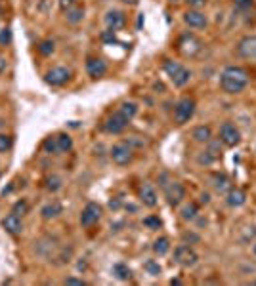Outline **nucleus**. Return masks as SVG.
Segmentation results:
<instances>
[{
  "label": "nucleus",
  "mask_w": 256,
  "mask_h": 286,
  "mask_svg": "<svg viewBox=\"0 0 256 286\" xmlns=\"http://www.w3.org/2000/svg\"><path fill=\"white\" fill-rule=\"evenodd\" d=\"M61 212H63V206H61V202H58V200H52V202H48V204H44V206L40 208L42 220H56V218L61 216Z\"/></svg>",
  "instance_id": "18"
},
{
  "label": "nucleus",
  "mask_w": 256,
  "mask_h": 286,
  "mask_svg": "<svg viewBox=\"0 0 256 286\" xmlns=\"http://www.w3.org/2000/svg\"><path fill=\"white\" fill-rule=\"evenodd\" d=\"M220 141L228 147H237L241 143V132L233 122H224L220 126Z\"/></svg>",
  "instance_id": "6"
},
{
  "label": "nucleus",
  "mask_w": 256,
  "mask_h": 286,
  "mask_svg": "<svg viewBox=\"0 0 256 286\" xmlns=\"http://www.w3.org/2000/svg\"><path fill=\"white\" fill-rule=\"evenodd\" d=\"M42 151L46 154H59V149H58V139L56 135H48L46 139L42 141Z\"/></svg>",
  "instance_id": "29"
},
{
  "label": "nucleus",
  "mask_w": 256,
  "mask_h": 286,
  "mask_svg": "<svg viewBox=\"0 0 256 286\" xmlns=\"http://www.w3.org/2000/svg\"><path fill=\"white\" fill-rule=\"evenodd\" d=\"M118 113L130 122L136 114H138V103H134V101H124L122 105H120V109H118Z\"/></svg>",
  "instance_id": "23"
},
{
  "label": "nucleus",
  "mask_w": 256,
  "mask_h": 286,
  "mask_svg": "<svg viewBox=\"0 0 256 286\" xmlns=\"http://www.w3.org/2000/svg\"><path fill=\"white\" fill-rule=\"evenodd\" d=\"M143 225L149 227V229H159L163 225V221L159 216H147V218H143Z\"/></svg>",
  "instance_id": "36"
},
{
  "label": "nucleus",
  "mask_w": 256,
  "mask_h": 286,
  "mask_svg": "<svg viewBox=\"0 0 256 286\" xmlns=\"http://www.w3.org/2000/svg\"><path fill=\"white\" fill-rule=\"evenodd\" d=\"M163 187H164V198H166V202L172 208H176V206H180L184 202V198H186V187L180 181L164 183Z\"/></svg>",
  "instance_id": "5"
},
{
  "label": "nucleus",
  "mask_w": 256,
  "mask_h": 286,
  "mask_svg": "<svg viewBox=\"0 0 256 286\" xmlns=\"http://www.w3.org/2000/svg\"><path fill=\"white\" fill-rule=\"evenodd\" d=\"M2 126H4V120H0V128H2Z\"/></svg>",
  "instance_id": "50"
},
{
  "label": "nucleus",
  "mask_w": 256,
  "mask_h": 286,
  "mask_svg": "<svg viewBox=\"0 0 256 286\" xmlns=\"http://www.w3.org/2000/svg\"><path fill=\"white\" fill-rule=\"evenodd\" d=\"M113 275H115L118 281H130V279H132V271H130V267L124 265V264L113 265Z\"/></svg>",
  "instance_id": "27"
},
{
  "label": "nucleus",
  "mask_w": 256,
  "mask_h": 286,
  "mask_svg": "<svg viewBox=\"0 0 256 286\" xmlns=\"http://www.w3.org/2000/svg\"><path fill=\"white\" fill-rule=\"evenodd\" d=\"M247 84H249V75L241 67L230 65L226 67L222 71V75H220V88L224 90L226 94H232V95L241 94L243 90L247 88Z\"/></svg>",
  "instance_id": "1"
},
{
  "label": "nucleus",
  "mask_w": 256,
  "mask_h": 286,
  "mask_svg": "<svg viewBox=\"0 0 256 286\" xmlns=\"http://www.w3.org/2000/svg\"><path fill=\"white\" fill-rule=\"evenodd\" d=\"M184 21H186V25L193 27V29H205L209 25L207 16L201 10H187L186 14H184Z\"/></svg>",
  "instance_id": "13"
},
{
  "label": "nucleus",
  "mask_w": 256,
  "mask_h": 286,
  "mask_svg": "<svg viewBox=\"0 0 256 286\" xmlns=\"http://www.w3.org/2000/svg\"><path fill=\"white\" fill-rule=\"evenodd\" d=\"M207 151H209V153L212 154V156H214L216 160H218V158L222 156V149H220V139H218V141H216V139H210V141H209V149H207Z\"/></svg>",
  "instance_id": "35"
},
{
  "label": "nucleus",
  "mask_w": 256,
  "mask_h": 286,
  "mask_svg": "<svg viewBox=\"0 0 256 286\" xmlns=\"http://www.w3.org/2000/svg\"><path fill=\"white\" fill-rule=\"evenodd\" d=\"M71 76H73V73L67 67H54V69H50L44 75V80L50 86H63V84L69 82Z\"/></svg>",
  "instance_id": "7"
},
{
  "label": "nucleus",
  "mask_w": 256,
  "mask_h": 286,
  "mask_svg": "<svg viewBox=\"0 0 256 286\" xmlns=\"http://www.w3.org/2000/svg\"><path fill=\"white\" fill-rule=\"evenodd\" d=\"M201 48H203V42L195 35H184L178 42V50L184 56H195L197 52H201Z\"/></svg>",
  "instance_id": "9"
},
{
  "label": "nucleus",
  "mask_w": 256,
  "mask_h": 286,
  "mask_svg": "<svg viewBox=\"0 0 256 286\" xmlns=\"http://www.w3.org/2000/svg\"><path fill=\"white\" fill-rule=\"evenodd\" d=\"M255 285H256V281H255Z\"/></svg>",
  "instance_id": "52"
},
{
  "label": "nucleus",
  "mask_w": 256,
  "mask_h": 286,
  "mask_svg": "<svg viewBox=\"0 0 256 286\" xmlns=\"http://www.w3.org/2000/svg\"><path fill=\"white\" fill-rule=\"evenodd\" d=\"M143 269H145L151 277H159V275H161V271H163V269H161V265L157 264L155 260H147V262L143 264Z\"/></svg>",
  "instance_id": "33"
},
{
  "label": "nucleus",
  "mask_w": 256,
  "mask_h": 286,
  "mask_svg": "<svg viewBox=\"0 0 256 286\" xmlns=\"http://www.w3.org/2000/svg\"><path fill=\"white\" fill-rule=\"evenodd\" d=\"M105 25H107V29L109 31H120L124 25H126V16H124V12H120V10H109L107 14H105Z\"/></svg>",
  "instance_id": "12"
},
{
  "label": "nucleus",
  "mask_w": 256,
  "mask_h": 286,
  "mask_svg": "<svg viewBox=\"0 0 256 286\" xmlns=\"http://www.w3.org/2000/svg\"><path fill=\"white\" fill-rule=\"evenodd\" d=\"M101 220V206L98 202H88L84 208H82V214H80V225L82 227H92L94 223Z\"/></svg>",
  "instance_id": "8"
},
{
  "label": "nucleus",
  "mask_w": 256,
  "mask_h": 286,
  "mask_svg": "<svg viewBox=\"0 0 256 286\" xmlns=\"http://www.w3.org/2000/svg\"><path fill=\"white\" fill-rule=\"evenodd\" d=\"M197 162L201 164V166H210L212 162H216V158L209 153V151H203V153L197 156Z\"/></svg>",
  "instance_id": "37"
},
{
  "label": "nucleus",
  "mask_w": 256,
  "mask_h": 286,
  "mask_svg": "<svg viewBox=\"0 0 256 286\" xmlns=\"http://www.w3.org/2000/svg\"><path fill=\"white\" fill-rule=\"evenodd\" d=\"M2 227H4L8 233H12V235H18V233H21V231H23L21 218H20V216H16V214L6 216V218L2 220Z\"/></svg>",
  "instance_id": "19"
},
{
  "label": "nucleus",
  "mask_w": 256,
  "mask_h": 286,
  "mask_svg": "<svg viewBox=\"0 0 256 286\" xmlns=\"http://www.w3.org/2000/svg\"><path fill=\"white\" fill-rule=\"evenodd\" d=\"M14 145V137L8 135V133H0V153H6L10 151Z\"/></svg>",
  "instance_id": "34"
},
{
  "label": "nucleus",
  "mask_w": 256,
  "mask_h": 286,
  "mask_svg": "<svg viewBox=\"0 0 256 286\" xmlns=\"http://www.w3.org/2000/svg\"><path fill=\"white\" fill-rule=\"evenodd\" d=\"M170 80H172V84H174L176 88H184L187 82L191 80V71L186 69V67H182V71H180L174 78H170Z\"/></svg>",
  "instance_id": "24"
},
{
  "label": "nucleus",
  "mask_w": 256,
  "mask_h": 286,
  "mask_svg": "<svg viewBox=\"0 0 256 286\" xmlns=\"http://www.w3.org/2000/svg\"><path fill=\"white\" fill-rule=\"evenodd\" d=\"M109 154H111V160L115 162L117 166H126V164H130L134 160V149H132V145L128 141H118V143H115L111 147Z\"/></svg>",
  "instance_id": "2"
},
{
  "label": "nucleus",
  "mask_w": 256,
  "mask_h": 286,
  "mask_svg": "<svg viewBox=\"0 0 256 286\" xmlns=\"http://www.w3.org/2000/svg\"><path fill=\"white\" fill-rule=\"evenodd\" d=\"M56 139H58V149H59V154L69 153L73 149V137L69 133H56Z\"/></svg>",
  "instance_id": "22"
},
{
  "label": "nucleus",
  "mask_w": 256,
  "mask_h": 286,
  "mask_svg": "<svg viewBox=\"0 0 256 286\" xmlns=\"http://www.w3.org/2000/svg\"><path fill=\"white\" fill-rule=\"evenodd\" d=\"M210 185H212V189H214L218 195H226V193L232 189L230 177L226 176V174H222V172H214V174L210 176Z\"/></svg>",
  "instance_id": "14"
},
{
  "label": "nucleus",
  "mask_w": 256,
  "mask_h": 286,
  "mask_svg": "<svg viewBox=\"0 0 256 286\" xmlns=\"http://www.w3.org/2000/svg\"><path fill=\"white\" fill-rule=\"evenodd\" d=\"M138 195H140L141 204H143V206H147V208H155V206H157V202H159L157 191H155V187H153L151 183H141Z\"/></svg>",
  "instance_id": "11"
},
{
  "label": "nucleus",
  "mask_w": 256,
  "mask_h": 286,
  "mask_svg": "<svg viewBox=\"0 0 256 286\" xmlns=\"http://www.w3.org/2000/svg\"><path fill=\"white\" fill-rule=\"evenodd\" d=\"M182 220L186 221H193L197 216H199V206L195 204V202H189V204H186L184 208H182Z\"/></svg>",
  "instance_id": "28"
},
{
  "label": "nucleus",
  "mask_w": 256,
  "mask_h": 286,
  "mask_svg": "<svg viewBox=\"0 0 256 286\" xmlns=\"http://www.w3.org/2000/svg\"><path fill=\"white\" fill-rule=\"evenodd\" d=\"M237 54L243 57V59H256V37L255 35H249V37H243L237 44Z\"/></svg>",
  "instance_id": "10"
},
{
  "label": "nucleus",
  "mask_w": 256,
  "mask_h": 286,
  "mask_svg": "<svg viewBox=\"0 0 256 286\" xmlns=\"http://www.w3.org/2000/svg\"><path fill=\"white\" fill-rule=\"evenodd\" d=\"M126 124H128V120L117 111V113H113V114L105 120V132L107 133H120L124 128H126Z\"/></svg>",
  "instance_id": "16"
},
{
  "label": "nucleus",
  "mask_w": 256,
  "mask_h": 286,
  "mask_svg": "<svg viewBox=\"0 0 256 286\" xmlns=\"http://www.w3.org/2000/svg\"><path fill=\"white\" fill-rule=\"evenodd\" d=\"M235 6H239L241 10H247L253 6V0H235Z\"/></svg>",
  "instance_id": "42"
},
{
  "label": "nucleus",
  "mask_w": 256,
  "mask_h": 286,
  "mask_svg": "<svg viewBox=\"0 0 256 286\" xmlns=\"http://www.w3.org/2000/svg\"><path fill=\"white\" fill-rule=\"evenodd\" d=\"M65 19H67V23H71V25L80 23L84 19V8H80V6H73V8H69V10L65 12Z\"/></svg>",
  "instance_id": "21"
},
{
  "label": "nucleus",
  "mask_w": 256,
  "mask_h": 286,
  "mask_svg": "<svg viewBox=\"0 0 256 286\" xmlns=\"http://www.w3.org/2000/svg\"><path fill=\"white\" fill-rule=\"evenodd\" d=\"M199 200H201V204H209V202H210V195H209V193H203Z\"/></svg>",
  "instance_id": "47"
},
{
  "label": "nucleus",
  "mask_w": 256,
  "mask_h": 286,
  "mask_svg": "<svg viewBox=\"0 0 256 286\" xmlns=\"http://www.w3.org/2000/svg\"><path fill=\"white\" fill-rule=\"evenodd\" d=\"M101 40H103V42H111V44H113V42H118V40H117V37H115V33H113V31H109V29L101 33Z\"/></svg>",
  "instance_id": "39"
},
{
  "label": "nucleus",
  "mask_w": 256,
  "mask_h": 286,
  "mask_svg": "<svg viewBox=\"0 0 256 286\" xmlns=\"http://www.w3.org/2000/svg\"><path fill=\"white\" fill-rule=\"evenodd\" d=\"M122 2H124V4H136L138 0H122Z\"/></svg>",
  "instance_id": "48"
},
{
  "label": "nucleus",
  "mask_w": 256,
  "mask_h": 286,
  "mask_svg": "<svg viewBox=\"0 0 256 286\" xmlns=\"http://www.w3.org/2000/svg\"><path fill=\"white\" fill-rule=\"evenodd\" d=\"M184 241L186 242H199V237L195 233H184Z\"/></svg>",
  "instance_id": "44"
},
{
  "label": "nucleus",
  "mask_w": 256,
  "mask_h": 286,
  "mask_svg": "<svg viewBox=\"0 0 256 286\" xmlns=\"http://www.w3.org/2000/svg\"><path fill=\"white\" fill-rule=\"evenodd\" d=\"M151 248H153V252H155L157 256H166L168 250H170V241H168L166 237H159V239H155Z\"/></svg>",
  "instance_id": "26"
},
{
  "label": "nucleus",
  "mask_w": 256,
  "mask_h": 286,
  "mask_svg": "<svg viewBox=\"0 0 256 286\" xmlns=\"http://www.w3.org/2000/svg\"><path fill=\"white\" fill-rule=\"evenodd\" d=\"M253 252H255V256H256V242H255V246H253Z\"/></svg>",
  "instance_id": "49"
},
{
  "label": "nucleus",
  "mask_w": 256,
  "mask_h": 286,
  "mask_svg": "<svg viewBox=\"0 0 256 286\" xmlns=\"http://www.w3.org/2000/svg\"><path fill=\"white\" fill-rule=\"evenodd\" d=\"M195 99L193 97H182L176 105H174V120L178 124H186L193 118L195 114Z\"/></svg>",
  "instance_id": "4"
},
{
  "label": "nucleus",
  "mask_w": 256,
  "mask_h": 286,
  "mask_svg": "<svg viewBox=\"0 0 256 286\" xmlns=\"http://www.w3.org/2000/svg\"><path fill=\"white\" fill-rule=\"evenodd\" d=\"M191 137H193L197 143H209L210 139H212V130H210V126H205V124L195 126L193 132H191Z\"/></svg>",
  "instance_id": "20"
},
{
  "label": "nucleus",
  "mask_w": 256,
  "mask_h": 286,
  "mask_svg": "<svg viewBox=\"0 0 256 286\" xmlns=\"http://www.w3.org/2000/svg\"><path fill=\"white\" fill-rule=\"evenodd\" d=\"M86 73L90 78H101L107 73V63L101 57H88L86 61Z\"/></svg>",
  "instance_id": "15"
},
{
  "label": "nucleus",
  "mask_w": 256,
  "mask_h": 286,
  "mask_svg": "<svg viewBox=\"0 0 256 286\" xmlns=\"http://www.w3.org/2000/svg\"><path fill=\"white\" fill-rule=\"evenodd\" d=\"M44 187H46V191H50V193H58L63 187V179L59 176H56V174H52V176H48L44 179Z\"/></svg>",
  "instance_id": "25"
},
{
  "label": "nucleus",
  "mask_w": 256,
  "mask_h": 286,
  "mask_svg": "<svg viewBox=\"0 0 256 286\" xmlns=\"http://www.w3.org/2000/svg\"><path fill=\"white\" fill-rule=\"evenodd\" d=\"M37 50H39V54H40V56L48 57V56H52V54L56 52V42H54V40H50V38H46V40H40V42L37 44Z\"/></svg>",
  "instance_id": "30"
},
{
  "label": "nucleus",
  "mask_w": 256,
  "mask_h": 286,
  "mask_svg": "<svg viewBox=\"0 0 256 286\" xmlns=\"http://www.w3.org/2000/svg\"><path fill=\"white\" fill-rule=\"evenodd\" d=\"M59 6H61V10H63V12H67L69 8L75 6V0H59Z\"/></svg>",
  "instance_id": "43"
},
{
  "label": "nucleus",
  "mask_w": 256,
  "mask_h": 286,
  "mask_svg": "<svg viewBox=\"0 0 256 286\" xmlns=\"http://www.w3.org/2000/svg\"><path fill=\"white\" fill-rule=\"evenodd\" d=\"M63 285H73V286H84L86 283L82 281V279H77V277H67L65 281H63Z\"/></svg>",
  "instance_id": "40"
},
{
  "label": "nucleus",
  "mask_w": 256,
  "mask_h": 286,
  "mask_svg": "<svg viewBox=\"0 0 256 286\" xmlns=\"http://www.w3.org/2000/svg\"><path fill=\"white\" fill-rule=\"evenodd\" d=\"M109 208L118 210V208H120V198H111V200H109Z\"/></svg>",
  "instance_id": "45"
},
{
  "label": "nucleus",
  "mask_w": 256,
  "mask_h": 286,
  "mask_svg": "<svg viewBox=\"0 0 256 286\" xmlns=\"http://www.w3.org/2000/svg\"><path fill=\"white\" fill-rule=\"evenodd\" d=\"M226 202H228V206H232V208H241V206L247 202V195H245L243 189L232 187V189L226 193Z\"/></svg>",
  "instance_id": "17"
},
{
  "label": "nucleus",
  "mask_w": 256,
  "mask_h": 286,
  "mask_svg": "<svg viewBox=\"0 0 256 286\" xmlns=\"http://www.w3.org/2000/svg\"><path fill=\"white\" fill-rule=\"evenodd\" d=\"M172 2H176V0H172Z\"/></svg>",
  "instance_id": "51"
},
{
  "label": "nucleus",
  "mask_w": 256,
  "mask_h": 286,
  "mask_svg": "<svg viewBox=\"0 0 256 286\" xmlns=\"http://www.w3.org/2000/svg\"><path fill=\"white\" fill-rule=\"evenodd\" d=\"M186 2L189 4V6H191V8H193V10H199V8H203V6H205L209 0H186Z\"/></svg>",
  "instance_id": "41"
},
{
  "label": "nucleus",
  "mask_w": 256,
  "mask_h": 286,
  "mask_svg": "<svg viewBox=\"0 0 256 286\" xmlns=\"http://www.w3.org/2000/svg\"><path fill=\"white\" fill-rule=\"evenodd\" d=\"M6 67H8L6 57H4V56H0V73H4V71H6Z\"/></svg>",
  "instance_id": "46"
},
{
  "label": "nucleus",
  "mask_w": 256,
  "mask_h": 286,
  "mask_svg": "<svg viewBox=\"0 0 256 286\" xmlns=\"http://www.w3.org/2000/svg\"><path fill=\"white\" fill-rule=\"evenodd\" d=\"M182 67H184V65H180L178 61L166 59V61H164V65H163V69H164V73H166V75H168L170 78H174V76H176V75H178V73L182 71Z\"/></svg>",
  "instance_id": "31"
},
{
  "label": "nucleus",
  "mask_w": 256,
  "mask_h": 286,
  "mask_svg": "<svg viewBox=\"0 0 256 286\" xmlns=\"http://www.w3.org/2000/svg\"><path fill=\"white\" fill-rule=\"evenodd\" d=\"M29 212V204H27V200H18L14 206H12V214H16V216H20V218H23L25 214Z\"/></svg>",
  "instance_id": "32"
},
{
  "label": "nucleus",
  "mask_w": 256,
  "mask_h": 286,
  "mask_svg": "<svg viewBox=\"0 0 256 286\" xmlns=\"http://www.w3.org/2000/svg\"><path fill=\"white\" fill-rule=\"evenodd\" d=\"M12 42V31L10 27H2L0 29V46H8Z\"/></svg>",
  "instance_id": "38"
},
{
  "label": "nucleus",
  "mask_w": 256,
  "mask_h": 286,
  "mask_svg": "<svg viewBox=\"0 0 256 286\" xmlns=\"http://www.w3.org/2000/svg\"><path fill=\"white\" fill-rule=\"evenodd\" d=\"M197 262H199V254L191 246H187V244L176 246V250H174V264H178L184 269H189V267H195Z\"/></svg>",
  "instance_id": "3"
}]
</instances>
